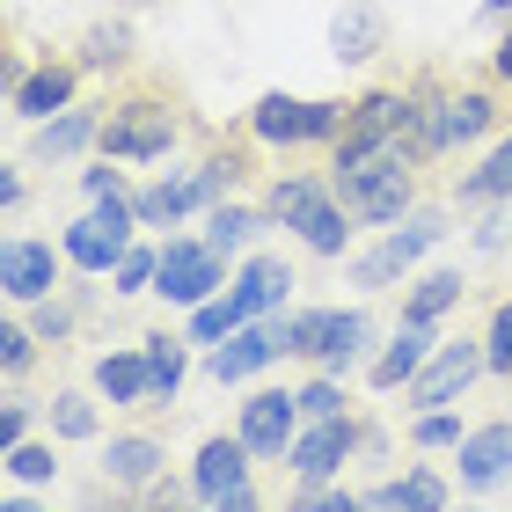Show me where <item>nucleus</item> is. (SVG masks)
<instances>
[{
	"instance_id": "1",
	"label": "nucleus",
	"mask_w": 512,
	"mask_h": 512,
	"mask_svg": "<svg viewBox=\"0 0 512 512\" xmlns=\"http://www.w3.org/2000/svg\"><path fill=\"white\" fill-rule=\"evenodd\" d=\"M176 139H183V103L161 96V88H125V96L103 103L96 154H110V161H161V154H176Z\"/></svg>"
},
{
	"instance_id": "2",
	"label": "nucleus",
	"mask_w": 512,
	"mask_h": 512,
	"mask_svg": "<svg viewBox=\"0 0 512 512\" xmlns=\"http://www.w3.org/2000/svg\"><path fill=\"white\" fill-rule=\"evenodd\" d=\"M344 125H352V103L344 96H286V88H271L249 110V132L264 147H315V139H337Z\"/></svg>"
},
{
	"instance_id": "3",
	"label": "nucleus",
	"mask_w": 512,
	"mask_h": 512,
	"mask_svg": "<svg viewBox=\"0 0 512 512\" xmlns=\"http://www.w3.org/2000/svg\"><path fill=\"white\" fill-rule=\"evenodd\" d=\"M447 242V213L439 205H425V213H403V227H388L381 235V249H366V256H352V286H366V293H388L403 271H417L425 256Z\"/></svg>"
},
{
	"instance_id": "4",
	"label": "nucleus",
	"mask_w": 512,
	"mask_h": 512,
	"mask_svg": "<svg viewBox=\"0 0 512 512\" xmlns=\"http://www.w3.org/2000/svg\"><path fill=\"white\" fill-rule=\"evenodd\" d=\"M132 227H139L132 191H110V198H96V213H81L74 227H66L59 249H66V264H74V271L103 278V271H118V256L132 249Z\"/></svg>"
},
{
	"instance_id": "5",
	"label": "nucleus",
	"mask_w": 512,
	"mask_h": 512,
	"mask_svg": "<svg viewBox=\"0 0 512 512\" xmlns=\"http://www.w3.org/2000/svg\"><path fill=\"white\" fill-rule=\"evenodd\" d=\"M235 278H227V249L213 242H191V235H169L161 242V271H154V293L176 300V308H198V300L227 293Z\"/></svg>"
},
{
	"instance_id": "6",
	"label": "nucleus",
	"mask_w": 512,
	"mask_h": 512,
	"mask_svg": "<svg viewBox=\"0 0 512 512\" xmlns=\"http://www.w3.org/2000/svg\"><path fill=\"white\" fill-rule=\"evenodd\" d=\"M476 374H491V366H483V337L439 344V352L403 381V410H447V403H461V395H469Z\"/></svg>"
},
{
	"instance_id": "7",
	"label": "nucleus",
	"mask_w": 512,
	"mask_h": 512,
	"mask_svg": "<svg viewBox=\"0 0 512 512\" xmlns=\"http://www.w3.org/2000/svg\"><path fill=\"white\" fill-rule=\"evenodd\" d=\"M59 271H66V249H52V242H37V235H8V242H0V293H8L15 308L52 300Z\"/></svg>"
},
{
	"instance_id": "8",
	"label": "nucleus",
	"mask_w": 512,
	"mask_h": 512,
	"mask_svg": "<svg viewBox=\"0 0 512 512\" xmlns=\"http://www.w3.org/2000/svg\"><path fill=\"white\" fill-rule=\"evenodd\" d=\"M249 439H205L198 461H191V491L198 505H256V483H249Z\"/></svg>"
},
{
	"instance_id": "9",
	"label": "nucleus",
	"mask_w": 512,
	"mask_h": 512,
	"mask_svg": "<svg viewBox=\"0 0 512 512\" xmlns=\"http://www.w3.org/2000/svg\"><path fill=\"white\" fill-rule=\"evenodd\" d=\"M352 447H359L352 410L344 417H308V432H293V447H286V469H293V483H330L344 461H352Z\"/></svg>"
},
{
	"instance_id": "10",
	"label": "nucleus",
	"mask_w": 512,
	"mask_h": 512,
	"mask_svg": "<svg viewBox=\"0 0 512 512\" xmlns=\"http://www.w3.org/2000/svg\"><path fill=\"white\" fill-rule=\"evenodd\" d=\"M410 125H417V88H366V96H352V125L330 147H381V139H410Z\"/></svg>"
},
{
	"instance_id": "11",
	"label": "nucleus",
	"mask_w": 512,
	"mask_h": 512,
	"mask_svg": "<svg viewBox=\"0 0 512 512\" xmlns=\"http://www.w3.org/2000/svg\"><path fill=\"white\" fill-rule=\"evenodd\" d=\"M235 432L249 439L256 461H286L293 432H300V395H293V388H256L249 403H242V425H235Z\"/></svg>"
},
{
	"instance_id": "12",
	"label": "nucleus",
	"mask_w": 512,
	"mask_h": 512,
	"mask_svg": "<svg viewBox=\"0 0 512 512\" xmlns=\"http://www.w3.org/2000/svg\"><path fill=\"white\" fill-rule=\"evenodd\" d=\"M74 88H81V59H52L44 52L30 74L8 88V103H15V118H59V110L74 103Z\"/></svg>"
},
{
	"instance_id": "13",
	"label": "nucleus",
	"mask_w": 512,
	"mask_h": 512,
	"mask_svg": "<svg viewBox=\"0 0 512 512\" xmlns=\"http://www.w3.org/2000/svg\"><path fill=\"white\" fill-rule=\"evenodd\" d=\"M161 469H169V447L147 439V432H118V439L103 447V483H110V491H147V498H154Z\"/></svg>"
},
{
	"instance_id": "14",
	"label": "nucleus",
	"mask_w": 512,
	"mask_h": 512,
	"mask_svg": "<svg viewBox=\"0 0 512 512\" xmlns=\"http://www.w3.org/2000/svg\"><path fill=\"white\" fill-rule=\"evenodd\" d=\"M271 359H286V344H278V330H271V322H242L235 337H220V344H213L205 374H213V381H249V374H264Z\"/></svg>"
},
{
	"instance_id": "15",
	"label": "nucleus",
	"mask_w": 512,
	"mask_h": 512,
	"mask_svg": "<svg viewBox=\"0 0 512 512\" xmlns=\"http://www.w3.org/2000/svg\"><path fill=\"white\" fill-rule=\"evenodd\" d=\"M454 454H461V491H498V483L512 476V417L469 432Z\"/></svg>"
},
{
	"instance_id": "16",
	"label": "nucleus",
	"mask_w": 512,
	"mask_h": 512,
	"mask_svg": "<svg viewBox=\"0 0 512 512\" xmlns=\"http://www.w3.org/2000/svg\"><path fill=\"white\" fill-rule=\"evenodd\" d=\"M286 227H293V235L308 242L315 256H344V249H352V227H359V220H352V205H344L337 191H322V198L300 205V213H293Z\"/></svg>"
},
{
	"instance_id": "17",
	"label": "nucleus",
	"mask_w": 512,
	"mask_h": 512,
	"mask_svg": "<svg viewBox=\"0 0 512 512\" xmlns=\"http://www.w3.org/2000/svg\"><path fill=\"white\" fill-rule=\"evenodd\" d=\"M96 395L110 410H154V366L147 352H110L96 359Z\"/></svg>"
},
{
	"instance_id": "18",
	"label": "nucleus",
	"mask_w": 512,
	"mask_h": 512,
	"mask_svg": "<svg viewBox=\"0 0 512 512\" xmlns=\"http://www.w3.org/2000/svg\"><path fill=\"white\" fill-rule=\"evenodd\" d=\"M227 293L242 300L249 322H256V315H278V308H286V293H293V264H286V256H249Z\"/></svg>"
},
{
	"instance_id": "19",
	"label": "nucleus",
	"mask_w": 512,
	"mask_h": 512,
	"mask_svg": "<svg viewBox=\"0 0 512 512\" xmlns=\"http://www.w3.org/2000/svg\"><path fill=\"white\" fill-rule=\"evenodd\" d=\"M330 52H337L344 66H366L374 52H388V15L374 8V0H352V8H337V22H330Z\"/></svg>"
},
{
	"instance_id": "20",
	"label": "nucleus",
	"mask_w": 512,
	"mask_h": 512,
	"mask_svg": "<svg viewBox=\"0 0 512 512\" xmlns=\"http://www.w3.org/2000/svg\"><path fill=\"white\" fill-rule=\"evenodd\" d=\"M432 352H439V322H410L403 315V330H395V344L374 359V374H366V381H374V388H403Z\"/></svg>"
},
{
	"instance_id": "21",
	"label": "nucleus",
	"mask_w": 512,
	"mask_h": 512,
	"mask_svg": "<svg viewBox=\"0 0 512 512\" xmlns=\"http://www.w3.org/2000/svg\"><path fill=\"white\" fill-rule=\"evenodd\" d=\"M198 205H205V191H198V169L161 176V183H147V191H132V213H139V227H176L183 213H198Z\"/></svg>"
},
{
	"instance_id": "22",
	"label": "nucleus",
	"mask_w": 512,
	"mask_h": 512,
	"mask_svg": "<svg viewBox=\"0 0 512 512\" xmlns=\"http://www.w3.org/2000/svg\"><path fill=\"white\" fill-rule=\"evenodd\" d=\"M103 139V110H74L66 103L59 118H37V161H66V154H81V147H96Z\"/></svg>"
},
{
	"instance_id": "23",
	"label": "nucleus",
	"mask_w": 512,
	"mask_h": 512,
	"mask_svg": "<svg viewBox=\"0 0 512 512\" xmlns=\"http://www.w3.org/2000/svg\"><path fill=\"white\" fill-rule=\"evenodd\" d=\"M359 505H374V512H403V505H425V512H439V505H454V491H447V476H432V469H410V476L381 483V491H366Z\"/></svg>"
},
{
	"instance_id": "24",
	"label": "nucleus",
	"mask_w": 512,
	"mask_h": 512,
	"mask_svg": "<svg viewBox=\"0 0 512 512\" xmlns=\"http://www.w3.org/2000/svg\"><path fill=\"white\" fill-rule=\"evenodd\" d=\"M337 315L344 308H300V315H278L271 330H278V344H286V359H322V344L337 337Z\"/></svg>"
},
{
	"instance_id": "25",
	"label": "nucleus",
	"mask_w": 512,
	"mask_h": 512,
	"mask_svg": "<svg viewBox=\"0 0 512 512\" xmlns=\"http://www.w3.org/2000/svg\"><path fill=\"white\" fill-rule=\"evenodd\" d=\"M491 198H498V205L512 198V132L491 147V161H483L476 176H461V183H454V205H491Z\"/></svg>"
},
{
	"instance_id": "26",
	"label": "nucleus",
	"mask_w": 512,
	"mask_h": 512,
	"mask_svg": "<svg viewBox=\"0 0 512 512\" xmlns=\"http://www.w3.org/2000/svg\"><path fill=\"white\" fill-rule=\"evenodd\" d=\"M461 293H469V286H461V271H425V278L403 293V315H410V322H439L447 308H461Z\"/></svg>"
},
{
	"instance_id": "27",
	"label": "nucleus",
	"mask_w": 512,
	"mask_h": 512,
	"mask_svg": "<svg viewBox=\"0 0 512 512\" xmlns=\"http://www.w3.org/2000/svg\"><path fill=\"white\" fill-rule=\"evenodd\" d=\"M264 227H271V213H249V205H213V213H205V242H213V249H227V256H235L249 235H264Z\"/></svg>"
},
{
	"instance_id": "28",
	"label": "nucleus",
	"mask_w": 512,
	"mask_h": 512,
	"mask_svg": "<svg viewBox=\"0 0 512 512\" xmlns=\"http://www.w3.org/2000/svg\"><path fill=\"white\" fill-rule=\"evenodd\" d=\"M139 352H147V366H154V410L176 403V388H183V337L154 330V337H139Z\"/></svg>"
},
{
	"instance_id": "29",
	"label": "nucleus",
	"mask_w": 512,
	"mask_h": 512,
	"mask_svg": "<svg viewBox=\"0 0 512 512\" xmlns=\"http://www.w3.org/2000/svg\"><path fill=\"white\" fill-rule=\"evenodd\" d=\"M366 337H374V322H366L359 308H344V315H337V337L322 344V359H315V366H322V374H352L359 352H366Z\"/></svg>"
},
{
	"instance_id": "30",
	"label": "nucleus",
	"mask_w": 512,
	"mask_h": 512,
	"mask_svg": "<svg viewBox=\"0 0 512 512\" xmlns=\"http://www.w3.org/2000/svg\"><path fill=\"white\" fill-rule=\"evenodd\" d=\"M132 59V30L125 22H88L81 30V66L88 74H110V66H125Z\"/></svg>"
},
{
	"instance_id": "31",
	"label": "nucleus",
	"mask_w": 512,
	"mask_h": 512,
	"mask_svg": "<svg viewBox=\"0 0 512 512\" xmlns=\"http://www.w3.org/2000/svg\"><path fill=\"white\" fill-rule=\"evenodd\" d=\"M242 300L235 293H213V300H198V308H191V344H220V337H235L242 330Z\"/></svg>"
},
{
	"instance_id": "32",
	"label": "nucleus",
	"mask_w": 512,
	"mask_h": 512,
	"mask_svg": "<svg viewBox=\"0 0 512 512\" xmlns=\"http://www.w3.org/2000/svg\"><path fill=\"white\" fill-rule=\"evenodd\" d=\"M52 432L59 439H96L103 432V410L88 403L81 388H66V395H52Z\"/></svg>"
},
{
	"instance_id": "33",
	"label": "nucleus",
	"mask_w": 512,
	"mask_h": 512,
	"mask_svg": "<svg viewBox=\"0 0 512 512\" xmlns=\"http://www.w3.org/2000/svg\"><path fill=\"white\" fill-rule=\"evenodd\" d=\"M0 461H8V476H15V483H52V476H59L52 439H22V447H8Z\"/></svg>"
},
{
	"instance_id": "34",
	"label": "nucleus",
	"mask_w": 512,
	"mask_h": 512,
	"mask_svg": "<svg viewBox=\"0 0 512 512\" xmlns=\"http://www.w3.org/2000/svg\"><path fill=\"white\" fill-rule=\"evenodd\" d=\"M461 417H454V403L447 410H417V425H410V447H425V454H439V447H461Z\"/></svg>"
},
{
	"instance_id": "35",
	"label": "nucleus",
	"mask_w": 512,
	"mask_h": 512,
	"mask_svg": "<svg viewBox=\"0 0 512 512\" xmlns=\"http://www.w3.org/2000/svg\"><path fill=\"white\" fill-rule=\"evenodd\" d=\"M37 330H30V322H0V374H8V381H22V374H30V359H37Z\"/></svg>"
},
{
	"instance_id": "36",
	"label": "nucleus",
	"mask_w": 512,
	"mask_h": 512,
	"mask_svg": "<svg viewBox=\"0 0 512 512\" xmlns=\"http://www.w3.org/2000/svg\"><path fill=\"white\" fill-rule=\"evenodd\" d=\"M483 366L512 381V300H498V308H491V330H483Z\"/></svg>"
},
{
	"instance_id": "37",
	"label": "nucleus",
	"mask_w": 512,
	"mask_h": 512,
	"mask_svg": "<svg viewBox=\"0 0 512 512\" xmlns=\"http://www.w3.org/2000/svg\"><path fill=\"white\" fill-rule=\"evenodd\" d=\"M154 271H161V249H139V242H132L110 278H118V293H154Z\"/></svg>"
},
{
	"instance_id": "38",
	"label": "nucleus",
	"mask_w": 512,
	"mask_h": 512,
	"mask_svg": "<svg viewBox=\"0 0 512 512\" xmlns=\"http://www.w3.org/2000/svg\"><path fill=\"white\" fill-rule=\"evenodd\" d=\"M300 417H344V388H337V374H315L308 388H300Z\"/></svg>"
},
{
	"instance_id": "39",
	"label": "nucleus",
	"mask_w": 512,
	"mask_h": 512,
	"mask_svg": "<svg viewBox=\"0 0 512 512\" xmlns=\"http://www.w3.org/2000/svg\"><path fill=\"white\" fill-rule=\"evenodd\" d=\"M30 330H37L44 344H59L66 330H74V308H66L59 293H52V300H37V308H30Z\"/></svg>"
},
{
	"instance_id": "40",
	"label": "nucleus",
	"mask_w": 512,
	"mask_h": 512,
	"mask_svg": "<svg viewBox=\"0 0 512 512\" xmlns=\"http://www.w3.org/2000/svg\"><path fill=\"white\" fill-rule=\"evenodd\" d=\"M22 439H30V395H8L0 403V454L22 447Z\"/></svg>"
},
{
	"instance_id": "41",
	"label": "nucleus",
	"mask_w": 512,
	"mask_h": 512,
	"mask_svg": "<svg viewBox=\"0 0 512 512\" xmlns=\"http://www.w3.org/2000/svg\"><path fill=\"white\" fill-rule=\"evenodd\" d=\"M81 191H88V198H110V191H125V176L110 169V154L96 161V169H81Z\"/></svg>"
},
{
	"instance_id": "42",
	"label": "nucleus",
	"mask_w": 512,
	"mask_h": 512,
	"mask_svg": "<svg viewBox=\"0 0 512 512\" xmlns=\"http://www.w3.org/2000/svg\"><path fill=\"white\" fill-rule=\"evenodd\" d=\"M22 198H30V183H22V169H0V213H22Z\"/></svg>"
},
{
	"instance_id": "43",
	"label": "nucleus",
	"mask_w": 512,
	"mask_h": 512,
	"mask_svg": "<svg viewBox=\"0 0 512 512\" xmlns=\"http://www.w3.org/2000/svg\"><path fill=\"white\" fill-rule=\"evenodd\" d=\"M491 74L512 88V22H505V30H498V52H491Z\"/></svg>"
},
{
	"instance_id": "44",
	"label": "nucleus",
	"mask_w": 512,
	"mask_h": 512,
	"mask_svg": "<svg viewBox=\"0 0 512 512\" xmlns=\"http://www.w3.org/2000/svg\"><path fill=\"white\" fill-rule=\"evenodd\" d=\"M498 242H505V220H498V213L476 220V249H498Z\"/></svg>"
}]
</instances>
